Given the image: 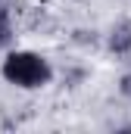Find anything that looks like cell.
I'll use <instances>...</instances> for the list:
<instances>
[{"mask_svg":"<svg viewBox=\"0 0 131 134\" xmlns=\"http://www.w3.org/2000/svg\"><path fill=\"white\" fill-rule=\"evenodd\" d=\"M3 78H6L9 84H19V87H41V84L50 81V66H47L44 56L22 50V53L6 56V63H3Z\"/></svg>","mask_w":131,"mask_h":134,"instance_id":"1","label":"cell"},{"mask_svg":"<svg viewBox=\"0 0 131 134\" xmlns=\"http://www.w3.org/2000/svg\"><path fill=\"white\" fill-rule=\"evenodd\" d=\"M13 41V28H9V6L0 0V50Z\"/></svg>","mask_w":131,"mask_h":134,"instance_id":"3","label":"cell"},{"mask_svg":"<svg viewBox=\"0 0 131 134\" xmlns=\"http://www.w3.org/2000/svg\"><path fill=\"white\" fill-rule=\"evenodd\" d=\"M122 94H125V97H131V75H125V78H122Z\"/></svg>","mask_w":131,"mask_h":134,"instance_id":"4","label":"cell"},{"mask_svg":"<svg viewBox=\"0 0 131 134\" xmlns=\"http://www.w3.org/2000/svg\"><path fill=\"white\" fill-rule=\"evenodd\" d=\"M109 47H112V53H119V56H131V22H122V25L112 28Z\"/></svg>","mask_w":131,"mask_h":134,"instance_id":"2","label":"cell"}]
</instances>
